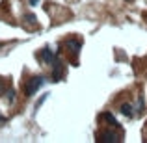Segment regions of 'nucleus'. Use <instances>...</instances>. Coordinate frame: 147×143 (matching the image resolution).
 Returning a JSON list of instances; mask_svg holds the SVG:
<instances>
[{
	"label": "nucleus",
	"mask_w": 147,
	"mask_h": 143,
	"mask_svg": "<svg viewBox=\"0 0 147 143\" xmlns=\"http://www.w3.org/2000/svg\"><path fill=\"white\" fill-rule=\"evenodd\" d=\"M121 138H123V134H115V132H100V134H97V141H100V143H117V141H123Z\"/></svg>",
	"instance_id": "f03ea898"
},
{
	"label": "nucleus",
	"mask_w": 147,
	"mask_h": 143,
	"mask_svg": "<svg viewBox=\"0 0 147 143\" xmlns=\"http://www.w3.org/2000/svg\"><path fill=\"white\" fill-rule=\"evenodd\" d=\"M134 108H132V104H123L121 106V113L125 115V117H134Z\"/></svg>",
	"instance_id": "39448f33"
},
{
	"label": "nucleus",
	"mask_w": 147,
	"mask_h": 143,
	"mask_svg": "<svg viewBox=\"0 0 147 143\" xmlns=\"http://www.w3.org/2000/svg\"><path fill=\"white\" fill-rule=\"evenodd\" d=\"M43 84H45V78H43V76H34V78H30L28 80V86L24 87L26 95H34L41 86H43Z\"/></svg>",
	"instance_id": "f257e3e1"
},
{
	"label": "nucleus",
	"mask_w": 147,
	"mask_h": 143,
	"mask_svg": "<svg viewBox=\"0 0 147 143\" xmlns=\"http://www.w3.org/2000/svg\"><path fill=\"white\" fill-rule=\"evenodd\" d=\"M67 47H69V50H73V54H78V50H80V47H82V43H80L78 39H69V41H67Z\"/></svg>",
	"instance_id": "20e7f679"
},
{
	"label": "nucleus",
	"mask_w": 147,
	"mask_h": 143,
	"mask_svg": "<svg viewBox=\"0 0 147 143\" xmlns=\"http://www.w3.org/2000/svg\"><path fill=\"white\" fill-rule=\"evenodd\" d=\"M39 60H41V61H45V63H50V65H52L54 61L58 60V58H56V54H54L50 48H43V50L39 52Z\"/></svg>",
	"instance_id": "7ed1b4c3"
},
{
	"label": "nucleus",
	"mask_w": 147,
	"mask_h": 143,
	"mask_svg": "<svg viewBox=\"0 0 147 143\" xmlns=\"http://www.w3.org/2000/svg\"><path fill=\"white\" fill-rule=\"evenodd\" d=\"M30 4H32V6H36V4H37V0H30Z\"/></svg>",
	"instance_id": "423d86ee"
}]
</instances>
